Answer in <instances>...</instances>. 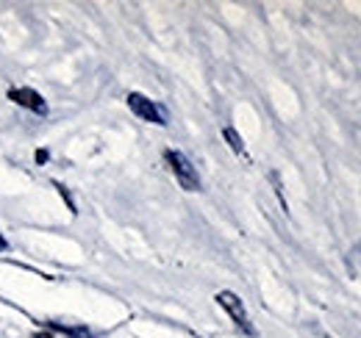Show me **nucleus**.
<instances>
[{
    "label": "nucleus",
    "instance_id": "6e6552de",
    "mask_svg": "<svg viewBox=\"0 0 361 338\" xmlns=\"http://www.w3.org/2000/svg\"><path fill=\"white\" fill-rule=\"evenodd\" d=\"M6 247H8V244H6V239L0 236V250H6Z\"/></svg>",
    "mask_w": 361,
    "mask_h": 338
},
{
    "label": "nucleus",
    "instance_id": "20e7f679",
    "mask_svg": "<svg viewBox=\"0 0 361 338\" xmlns=\"http://www.w3.org/2000/svg\"><path fill=\"white\" fill-rule=\"evenodd\" d=\"M8 100H14L17 106H23V108H28V111L47 114V103L42 100V94L34 92V89H8Z\"/></svg>",
    "mask_w": 361,
    "mask_h": 338
},
{
    "label": "nucleus",
    "instance_id": "f257e3e1",
    "mask_svg": "<svg viewBox=\"0 0 361 338\" xmlns=\"http://www.w3.org/2000/svg\"><path fill=\"white\" fill-rule=\"evenodd\" d=\"M164 158H167V164H170V169H173V175L178 177V183L186 189V192H197V189H200L197 169L192 167V161H189L183 153H178V150H167Z\"/></svg>",
    "mask_w": 361,
    "mask_h": 338
},
{
    "label": "nucleus",
    "instance_id": "f03ea898",
    "mask_svg": "<svg viewBox=\"0 0 361 338\" xmlns=\"http://www.w3.org/2000/svg\"><path fill=\"white\" fill-rule=\"evenodd\" d=\"M128 106H131V111H134L139 120L153 123V125H167V114H164L150 97H145V94H139V92H131V94H128Z\"/></svg>",
    "mask_w": 361,
    "mask_h": 338
},
{
    "label": "nucleus",
    "instance_id": "39448f33",
    "mask_svg": "<svg viewBox=\"0 0 361 338\" xmlns=\"http://www.w3.org/2000/svg\"><path fill=\"white\" fill-rule=\"evenodd\" d=\"M47 327L53 333H64V336L70 338H92V333L87 327H70V325H56V322H47Z\"/></svg>",
    "mask_w": 361,
    "mask_h": 338
},
{
    "label": "nucleus",
    "instance_id": "0eeeda50",
    "mask_svg": "<svg viewBox=\"0 0 361 338\" xmlns=\"http://www.w3.org/2000/svg\"><path fill=\"white\" fill-rule=\"evenodd\" d=\"M37 338H59V336H53V333H37Z\"/></svg>",
    "mask_w": 361,
    "mask_h": 338
},
{
    "label": "nucleus",
    "instance_id": "423d86ee",
    "mask_svg": "<svg viewBox=\"0 0 361 338\" xmlns=\"http://www.w3.org/2000/svg\"><path fill=\"white\" fill-rule=\"evenodd\" d=\"M226 139L231 142V147H233L236 153H242V150H245V144H242V139H239V133H236L233 127H226Z\"/></svg>",
    "mask_w": 361,
    "mask_h": 338
},
{
    "label": "nucleus",
    "instance_id": "7ed1b4c3",
    "mask_svg": "<svg viewBox=\"0 0 361 338\" xmlns=\"http://www.w3.org/2000/svg\"><path fill=\"white\" fill-rule=\"evenodd\" d=\"M217 302L226 308L228 316H231V319H233L245 333H250V336L256 333V330H253V325H250V319H247V311H245L242 299L233 294V292H220V294H217Z\"/></svg>",
    "mask_w": 361,
    "mask_h": 338
}]
</instances>
